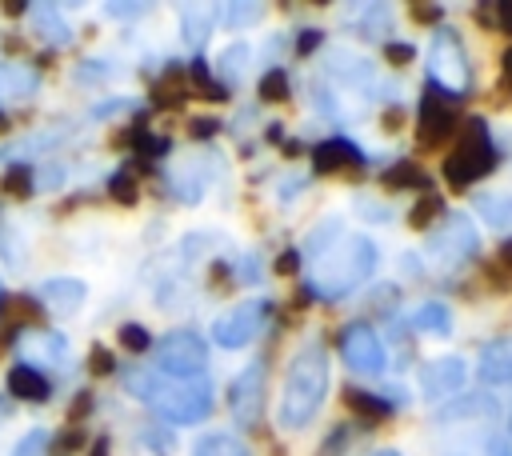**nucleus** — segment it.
I'll list each match as a JSON object with an SVG mask.
<instances>
[{
	"label": "nucleus",
	"mask_w": 512,
	"mask_h": 456,
	"mask_svg": "<svg viewBox=\"0 0 512 456\" xmlns=\"http://www.w3.org/2000/svg\"><path fill=\"white\" fill-rule=\"evenodd\" d=\"M124 388L132 396H140L152 412H160L172 424H200L212 412V380L208 376H192V380H176L164 372H144V368H128L124 372Z\"/></svg>",
	"instance_id": "1"
},
{
	"label": "nucleus",
	"mask_w": 512,
	"mask_h": 456,
	"mask_svg": "<svg viewBox=\"0 0 512 456\" xmlns=\"http://www.w3.org/2000/svg\"><path fill=\"white\" fill-rule=\"evenodd\" d=\"M324 392H328V352H324L320 340H312V344H304L288 360L284 388H280V408H276V424L284 432L304 428L320 412Z\"/></svg>",
	"instance_id": "2"
},
{
	"label": "nucleus",
	"mask_w": 512,
	"mask_h": 456,
	"mask_svg": "<svg viewBox=\"0 0 512 456\" xmlns=\"http://www.w3.org/2000/svg\"><path fill=\"white\" fill-rule=\"evenodd\" d=\"M376 268V244L368 236H340L312 260V292L320 300H340L364 284Z\"/></svg>",
	"instance_id": "3"
},
{
	"label": "nucleus",
	"mask_w": 512,
	"mask_h": 456,
	"mask_svg": "<svg viewBox=\"0 0 512 456\" xmlns=\"http://www.w3.org/2000/svg\"><path fill=\"white\" fill-rule=\"evenodd\" d=\"M496 168V144L488 136V124L480 116H468L464 128L456 132L452 152L444 156V180L456 188H468L472 180L488 176Z\"/></svg>",
	"instance_id": "4"
},
{
	"label": "nucleus",
	"mask_w": 512,
	"mask_h": 456,
	"mask_svg": "<svg viewBox=\"0 0 512 456\" xmlns=\"http://www.w3.org/2000/svg\"><path fill=\"white\" fill-rule=\"evenodd\" d=\"M428 76H432V92L440 96H464L472 88V60L456 28H436L428 52Z\"/></svg>",
	"instance_id": "5"
},
{
	"label": "nucleus",
	"mask_w": 512,
	"mask_h": 456,
	"mask_svg": "<svg viewBox=\"0 0 512 456\" xmlns=\"http://www.w3.org/2000/svg\"><path fill=\"white\" fill-rule=\"evenodd\" d=\"M156 372L176 376V380L208 376V344H204V336H196V332H188V328L168 332V336L156 344Z\"/></svg>",
	"instance_id": "6"
},
{
	"label": "nucleus",
	"mask_w": 512,
	"mask_h": 456,
	"mask_svg": "<svg viewBox=\"0 0 512 456\" xmlns=\"http://www.w3.org/2000/svg\"><path fill=\"white\" fill-rule=\"evenodd\" d=\"M428 252L444 268H456V264H464V260H472L480 252V236H476V228H472V220L464 212H444L440 224L428 236Z\"/></svg>",
	"instance_id": "7"
},
{
	"label": "nucleus",
	"mask_w": 512,
	"mask_h": 456,
	"mask_svg": "<svg viewBox=\"0 0 512 456\" xmlns=\"http://www.w3.org/2000/svg\"><path fill=\"white\" fill-rule=\"evenodd\" d=\"M336 348H340L344 364H348L352 372H364V376H380L384 364H388V352H384L380 332H376L372 324H364V320L344 324V328L336 332Z\"/></svg>",
	"instance_id": "8"
},
{
	"label": "nucleus",
	"mask_w": 512,
	"mask_h": 456,
	"mask_svg": "<svg viewBox=\"0 0 512 456\" xmlns=\"http://www.w3.org/2000/svg\"><path fill=\"white\" fill-rule=\"evenodd\" d=\"M268 316H272V304L268 300H244V304L228 308L224 316H216L212 340L220 348H244L248 340H256V332L268 324Z\"/></svg>",
	"instance_id": "9"
},
{
	"label": "nucleus",
	"mask_w": 512,
	"mask_h": 456,
	"mask_svg": "<svg viewBox=\"0 0 512 456\" xmlns=\"http://www.w3.org/2000/svg\"><path fill=\"white\" fill-rule=\"evenodd\" d=\"M452 132H456V108L448 104V96L428 88L420 96V108H416V144L420 148H440Z\"/></svg>",
	"instance_id": "10"
},
{
	"label": "nucleus",
	"mask_w": 512,
	"mask_h": 456,
	"mask_svg": "<svg viewBox=\"0 0 512 456\" xmlns=\"http://www.w3.org/2000/svg\"><path fill=\"white\" fill-rule=\"evenodd\" d=\"M228 408L240 428H256L260 408H264V364H248L232 384H228Z\"/></svg>",
	"instance_id": "11"
},
{
	"label": "nucleus",
	"mask_w": 512,
	"mask_h": 456,
	"mask_svg": "<svg viewBox=\"0 0 512 456\" xmlns=\"http://www.w3.org/2000/svg\"><path fill=\"white\" fill-rule=\"evenodd\" d=\"M464 384V360L460 356H436L420 368V388L428 400H444L452 392H460Z\"/></svg>",
	"instance_id": "12"
},
{
	"label": "nucleus",
	"mask_w": 512,
	"mask_h": 456,
	"mask_svg": "<svg viewBox=\"0 0 512 456\" xmlns=\"http://www.w3.org/2000/svg\"><path fill=\"white\" fill-rule=\"evenodd\" d=\"M476 372L484 384H512V336H496L480 348Z\"/></svg>",
	"instance_id": "13"
},
{
	"label": "nucleus",
	"mask_w": 512,
	"mask_h": 456,
	"mask_svg": "<svg viewBox=\"0 0 512 456\" xmlns=\"http://www.w3.org/2000/svg\"><path fill=\"white\" fill-rule=\"evenodd\" d=\"M352 164H364V152L352 144V140H324L312 148V168L316 172H340V168H352Z\"/></svg>",
	"instance_id": "14"
},
{
	"label": "nucleus",
	"mask_w": 512,
	"mask_h": 456,
	"mask_svg": "<svg viewBox=\"0 0 512 456\" xmlns=\"http://www.w3.org/2000/svg\"><path fill=\"white\" fill-rule=\"evenodd\" d=\"M84 296H88V288H84L80 280H72V276H52V280L40 288V300H44L52 312H72V308L84 304Z\"/></svg>",
	"instance_id": "15"
},
{
	"label": "nucleus",
	"mask_w": 512,
	"mask_h": 456,
	"mask_svg": "<svg viewBox=\"0 0 512 456\" xmlns=\"http://www.w3.org/2000/svg\"><path fill=\"white\" fill-rule=\"evenodd\" d=\"M8 392L20 396V400H48L52 384H48V376H44L36 364H16V368L8 372Z\"/></svg>",
	"instance_id": "16"
},
{
	"label": "nucleus",
	"mask_w": 512,
	"mask_h": 456,
	"mask_svg": "<svg viewBox=\"0 0 512 456\" xmlns=\"http://www.w3.org/2000/svg\"><path fill=\"white\" fill-rule=\"evenodd\" d=\"M472 204L484 224H492L496 232H512V192H480Z\"/></svg>",
	"instance_id": "17"
},
{
	"label": "nucleus",
	"mask_w": 512,
	"mask_h": 456,
	"mask_svg": "<svg viewBox=\"0 0 512 456\" xmlns=\"http://www.w3.org/2000/svg\"><path fill=\"white\" fill-rule=\"evenodd\" d=\"M36 92V72L24 64H4L0 68V96L4 100H24Z\"/></svg>",
	"instance_id": "18"
},
{
	"label": "nucleus",
	"mask_w": 512,
	"mask_h": 456,
	"mask_svg": "<svg viewBox=\"0 0 512 456\" xmlns=\"http://www.w3.org/2000/svg\"><path fill=\"white\" fill-rule=\"evenodd\" d=\"M32 28H36L40 40H48V48H64L72 40V28L52 8H32Z\"/></svg>",
	"instance_id": "19"
},
{
	"label": "nucleus",
	"mask_w": 512,
	"mask_h": 456,
	"mask_svg": "<svg viewBox=\"0 0 512 456\" xmlns=\"http://www.w3.org/2000/svg\"><path fill=\"white\" fill-rule=\"evenodd\" d=\"M192 456H248V444L232 432H208V436L196 440Z\"/></svg>",
	"instance_id": "20"
},
{
	"label": "nucleus",
	"mask_w": 512,
	"mask_h": 456,
	"mask_svg": "<svg viewBox=\"0 0 512 456\" xmlns=\"http://www.w3.org/2000/svg\"><path fill=\"white\" fill-rule=\"evenodd\" d=\"M344 404L352 408V412H360L364 420H384V416H392V404L384 400V396H372V392H364V388H344Z\"/></svg>",
	"instance_id": "21"
},
{
	"label": "nucleus",
	"mask_w": 512,
	"mask_h": 456,
	"mask_svg": "<svg viewBox=\"0 0 512 456\" xmlns=\"http://www.w3.org/2000/svg\"><path fill=\"white\" fill-rule=\"evenodd\" d=\"M412 328L416 332H436V336H448V328H452V312H448V304H420L416 312H412Z\"/></svg>",
	"instance_id": "22"
},
{
	"label": "nucleus",
	"mask_w": 512,
	"mask_h": 456,
	"mask_svg": "<svg viewBox=\"0 0 512 456\" xmlns=\"http://www.w3.org/2000/svg\"><path fill=\"white\" fill-rule=\"evenodd\" d=\"M384 184H392V188H428V172L416 168L412 160H400L384 172Z\"/></svg>",
	"instance_id": "23"
},
{
	"label": "nucleus",
	"mask_w": 512,
	"mask_h": 456,
	"mask_svg": "<svg viewBox=\"0 0 512 456\" xmlns=\"http://www.w3.org/2000/svg\"><path fill=\"white\" fill-rule=\"evenodd\" d=\"M256 92H260V100H268V104L288 100V72H284V68H268V72L260 76Z\"/></svg>",
	"instance_id": "24"
},
{
	"label": "nucleus",
	"mask_w": 512,
	"mask_h": 456,
	"mask_svg": "<svg viewBox=\"0 0 512 456\" xmlns=\"http://www.w3.org/2000/svg\"><path fill=\"white\" fill-rule=\"evenodd\" d=\"M440 216H444V204H440V196H436V192H428V196L408 212V224H412V228H428V224H432V220H440Z\"/></svg>",
	"instance_id": "25"
},
{
	"label": "nucleus",
	"mask_w": 512,
	"mask_h": 456,
	"mask_svg": "<svg viewBox=\"0 0 512 456\" xmlns=\"http://www.w3.org/2000/svg\"><path fill=\"white\" fill-rule=\"evenodd\" d=\"M108 196H112V200H120V204H136V196H140L136 176H132L128 168H120V172L108 180Z\"/></svg>",
	"instance_id": "26"
},
{
	"label": "nucleus",
	"mask_w": 512,
	"mask_h": 456,
	"mask_svg": "<svg viewBox=\"0 0 512 456\" xmlns=\"http://www.w3.org/2000/svg\"><path fill=\"white\" fill-rule=\"evenodd\" d=\"M340 228H344V224H340L336 216H332V220H324L320 228H312V236H308V244H304V256H312V260H316V256L328 248V240H332V236H340Z\"/></svg>",
	"instance_id": "27"
},
{
	"label": "nucleus",
	"mask_w": 512,
	"mask_h": 456,
	"mask_svg": "<svg viewBox=\"0 0 512 456\" xmlns=\"http://www.w3.org/2000/svg\"><path fill=\"white\" fill-rule=\"evenodd\" d=\"M4 188H8L12 196H20V200L32 196V188H36V184H32V168H28V164H12V168L4 172Z\"/></svg>",
	"instance_id": "28"
},
{
	"label": "nucleus",
	"mask_w": 512,
	"mask_h": 456,
	"mask_svg": "<svg viewBox=\"0 0 512 456\" xmlns=\"http://www.w3.org/2000/svg\"><path fill=\"white\" fill-rule=\"evenodd\" d=\"M120 344H124L128 352H148V348H152V336H148L144 324H120Z\"/></svg>",
	"instance_id": "29"
},
{
	"label": "nucleus",
	"mask_w": 512,
	"mask_h": 456,
	"mask_svg": "<svg viewBox=\"0 0 512 456\" xmlns=\"http://www.w3.org/2000/svg\"><path fill=\"white\" fill-rule=\"evenodd\" d=\"M80 444H84V432H76V428H64V432H56V436L48 440V456H72Z\"/></svg>",
	"instance_id": "30"
},
{
	"label": "nucleus",
	"mask_w": 512,
	"mask_h": 456,
	"mask_svg": "<svg viewBox=\"0 0 512 456\" xmlns=\"http://www.w3.org/2000/svg\"><path fill=\"white\" fill-rule=\"evenodd\" d=\"M264 8L260 4H220V16H224V24H252L256 16H260Z\"/></svg>",
	"instance_id": "31"
},
{
	"label": "nucleus",
	"mask_w": 512,
	"mask_h": 456,
	"mask_svg": "<svg viewBox=\"0 0 512 456\" xmlns=\"http://www.w3.org/2000/svg\"><path fill=\"white\" fill-rule=\"evenodd\" d=\"M12 312V320L16 324H24V320H40V308H36V300H28V296H12V300H0V312Z\"/></svg>",
	"instance_id": "32"
},
{
	"label": "nucleus",
	"mask_w": 512,
	"mask_h": 456,
	"mask_svg": "<svg viewBox=\"0 0 512 456\" xmlns=\"http://www.w3.org/2000/svg\"><path fill=\"white\" fill-rule=\"evenodd\" d=\"M12 456H48V436L36 428V432H28L16 448H12Z\"/></svg>",
	"instance_id": "33"
},
{
	"label": "nucleus",
	"mask_w": 512,
	"mask_h": 456,
	"mask_svg": "<svg viewBox=\"0 0 512 456\" xmlns=\"http://www.w3.org/2000/svg\"><path fill=\"white\" fill-rule=\"evenodd\" d=\"M88 368H92L96 376H112V372H116V356H112L104 344H96V348L88 352Z\"/></svg>",
	"instance_id": "34"
},
{
	"label": "nucleus",
	"mask_w": 512,
	"mask_h": 456,
	"mask_svg": "<svg viewBox=\"0 0 512 456\" xmlns=\"http://www.w3.org/2000/svg\"><path fill=\"white\" fill-rule=\"evenodd\" d=\"M204 36H208V24H200V16H192V12H184V40H188L192 48H200Z\"/></svg>",
	"instance_id": "35"
},
{
	"label": "nucleus",
	"mask_w": 512,
	"mask_h": 456,
	"mask_svg": "<svg viewBox=\"0 0 512 456\" xmlns=\"http://www.w3.org/2000/svg\"><path fill=\"white\" fill-rule=\"evenodd\" d=\"M412 52H416V48H412V44H400V40L384 44V56H388L392 64H408V60H412Z\"/></svg>",
	"instance_id": "36"
},
{
	"label": "nucleus",
	"mask_w": 512,
	"mask_h": 456,
	"mask_svg": "<svg viewBox=\"0 0 512 456\" xmlns=\"http://www.w3.org/2000/svg\"><path fill=\"white\" fill-rule=\"evenodd\" d=\"M312 48H320V32H316V28L300 32V40H296V52H300V56H308Z\"/></svg>",
	"instance_id": "37"
},
{
	"label": "nucleus",
	"mask_w": 512,
	"mask_h": 456,
	"mask_svg": "<svg viewBox=\"0 0 512 456\" xmlns=\"http://www.w3.org/2000/svg\"><path fill=\"white\" fill-rule=\"evenodd\" d=\"M88 412H92V396H88V392H76V400H72L68 416H72V420H80V416H88Z\"/></svg>",
	"instance_id": "38"
},
{
	"label": "nucleus",
	"mask_w": 512,
	"mask_h": 456,
	"mask_svg": "<svg viewBox=\"0 0 512 456\" xmlns=\"http://www.w3.org/2000/svg\"><path fill=\"white\" fill-rule=\"evenodd\" d=\"M296 264H300V252H284V256L276 260V272H280V276H292Z\"/></svg>",
	"instance_id": "39"
},
{
	"label": "nucleus",
	"mask_w": 512,
	"mask_h": 456,
	"mask_svg": "<svg viewBox=\"0 0 512 456\" xmlns=\"http://www.w3.org/2000/svg\"><path fill=\"white\" fill-rule=\"evenodd\" d=\"M144 12V4H108V16H136Z\"/></svg>",
	"instance_id": "40"
},
{
	"label": "nucleus",
	"mask_w": 512,
	"mask_h": 456,
	"mask_svg": "<svg viewBox=\"0 0 512 456\" xmlns=\"http://www.w3.org/2000/svg\"><path fill=\"white\" fill-rule=\"evenodd\" d=\"M500 84L504 88H512V48L504 52V60H500Z\"/></svg>",
	"instance_id": "41"
},
{
	"label": "nucleus",
	"mask_w": 512,
	"mask_h": 456,
	"mask_svg": "<svg viewBox=\"0 0 512 456\" xmlns=\"http://www.w3.org/2000/svg\"><path fill=\"white\" fill-rule=\"evenodd\" d=\"M412 16H424V20H440V8H436V4H412Z\"/></svg>",
	"instance_id": "42"
},
{
	"label": "nucleus",
	"mask_w": 512,
	"mask_h": 456,
	"mask_svg": "<svg viewBox=\"0 0 512 456\" xmlns=\"http://www.w3.org/2000/svg\"><path fill=\"white\" fill-rule=\"evenodd\" d=\"M216 132V120H192V136H212Z\"/></svg>",
	"instance_id": "43"
},
{
	"label": "nucleus",
	"mask_w": 512,
	"mask_h": 456,
	"mask_svg": "<svg viewBox=\"0 0 512 456\" xmlns=\"http://www.w3.org/2000/svg\"><path fill=\"white\" fill-rule=\"evenodd\" d=\"M496 16H500V20H496V24H500V28H508V32H512V4H496Z\"/></svg>",
	"instance_id": "44"
},
{
	"label": "nucleus",
	"mask_w": 512,
	"mask_h": 456,
	"mask_svg": "<svg viewBox=\"0 0 512 456\" xmlns=\"http://www.w3.org/2000/svg\"><path fill=\"white\" fill-rule=\"evenodd\" d=\"M88 456H108V436H96V444H92Z\"/></svg>",
	"instance_id": "45"
},
{
	"label": "nucleus",
	"mask_w": 512,
	"mask_h": 456,
	"mask_svg": "<svg viewBox=\"0 0 512 456\" xmlns=\"http://www.w3.org/2000/svg\"><path fill=\"white\" fill-rule=\"evenodd\" d=\"M4 12H8V16H20V12H24V4H20V0H16V4L8 0V4H4Z\"/></svg>",
	"instance_id": "46"
},
{
	"label": "nucleus",
	"mask_w": 512,
	"mask_h": 456,
	"mask_svg": "<svg viewBox=\"0 0 512 456\" xmlns=\"http://www.w3.org/2000/svg\"><path fill=\"white\" fill-rule=\"evenodd\" d=\"M500 256H504V260H508V264H512V240H508V244H504V248H500Z\"/></svg>",
	"instance_id": "47"
},
{
	"label": "nucleus",
	"mask_w": 512,
	"mask_h": 456,
	"mask_svg": "<svg viewBox=\"0 0 512 456\" xmlns=\"http://www.w3.org/2000/svg\"><path fill=\"white\" fill-rule=\"evenodd\" d=\"M372 456H400V452H396V448H376Z\"/></svg>",
	"instance_id": "48"
},
{
	"label": "nucleus",
	"mask_w": 512,
	"mask_h": 456,
	"mask_svg": "<svg viewBox=\"0 0 512 456\" xmlns=\"http://www.w3.org/2000/svg\"><path fill=\"white\" fill-rule=\"evenodd\" d=\"M8 124H12V120H8L4 112H0V132H8Z\"/></svg>",
	"instance_id": "49"
},
{
	"label": "nucleus",
	"mask_w": 512,
	"mask_h": 456,
	"mask_svg": "<svg viewBox=\"0 0 512 456\" xmlns=\"http://www.w3.org/2000/svg\"><path fill=\"white\" fill-rule=\"evenodd\" d=\"M4 416H8V404H4V400H0V420H4Z\"/></svg>",
	"instance_id": "50"
},
{
	"label": "nucleus",
	"mask_w": 512,
	"mask_h": 456,
	"mask_svg": "<svg viewBox=\"0 0 512 456\" xmlns=\"http://www.w3.org/2000/svg\"><path fill=\"white\" fill-rule=\"evenodd\" d=\"M508 432H512V408H508Z\"/></svg>",
	"instance_id": "51"
}]
</instances>
